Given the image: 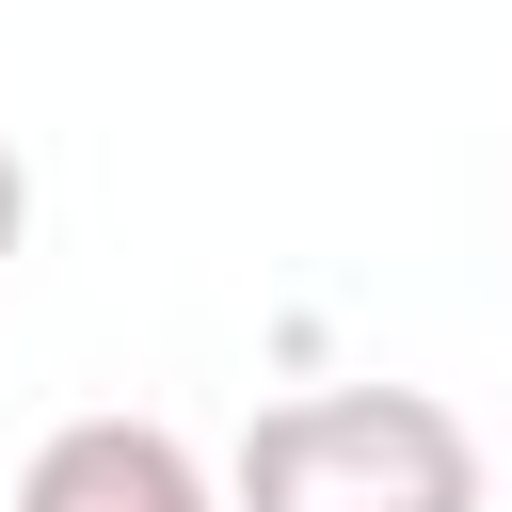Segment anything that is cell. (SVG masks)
Returning a JSON list of instances; mask_svg holds the SVG:
<instances>
[{
  "mask_svg": "<svg viewBox=\"0 0 512 512\" xmlns=\"http://www.w3.org/2000/svg\"><path fill=\"white\" fill-rule=\"evenodd\" d=\"M224 512H496V480L432 384H320L240 432Z\"/></svg>",
  "mask_w": 512,
  "mask_h": 512,
  "instance_id": "6da1fadb",
  "label": "cell"
},
{
  "mask_svg": "<svg viewBox=\"0 0 512 512\" xmlns=\"http://www.w3.org/2000/svg\"><path fill=\"white\" fill-rule=\"evenodd\" d=\"M16 512H224V480L192 464V432L160 416H64L16 464Z\"/></svg>",
  "mask_w": 512,
  "mask_h": 512,
  "instance_id": "7a4b0ae2",
  "label": "cell"
},
{
  "mask_svg": "<svg viewBox=\"0 0 512 512\" xmlns=\"http://www.w3.org/2000/svg\"><path fill=\"white\" fill-rule=\"evenodd\" d=\"M16 240H32V176H16V144H0V272H16Z\"/></svg>",
  "mask_w": 512,
  "mask_h": 512,
  "instance_id": "3957f363",
  "label": "cell"
}]
</instances>
